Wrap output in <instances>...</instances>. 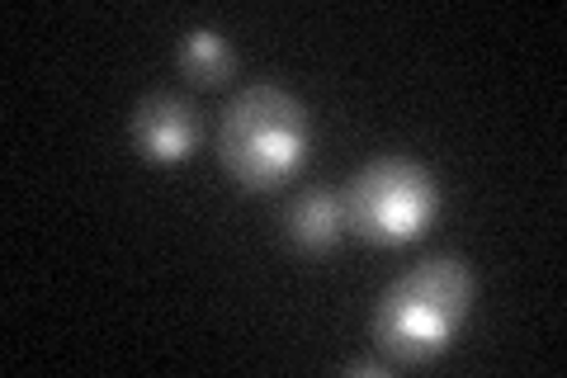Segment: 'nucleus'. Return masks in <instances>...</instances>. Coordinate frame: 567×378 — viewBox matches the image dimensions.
I'll return each instance as SVG.
<instances>
[{"instance_id": "obj_6", "label": "nucleus", "mask_w": 567, "mask_h": 378, "mask_svg": "<svg viewBox=\"0 0 567 378\" xmlns=\"http://www.w3.org/2000/svg\"><path fill=\"white\" fill-rule=\"evenodd\" d=\"M181 71L194 85H223L233 76V48L213 29H189L181 43Z\"/></svg>"}, {"instance_id": "obj_5", "label": "nucleus", "mask_w": 567, "mask_h": 378, "mask_svg": "<svg viewBox=\"0 0 567 378\" xmlns=\"http://www.w3.org/2000/svg\"><path fill=\"white\" fill-rule=\"evenodd\" d=\"M350 227L346 218V194H336L327 185L293 194L289 213H284V232L298 251H331L341 242V232Z\"/></svg>"}, {"instance_id": "obj_3", "label": "nucleus", "mask_w": 567, "mask_h": 378, "mask_svg": "<svg viewBox=\"0 0 567 378\" xmlns=\"http://www.w3.org/2000/svg\"><path fill=\"white\" fill-rule=\"evenodd\" d=\"M431 213H435V180L406 156L369 161L346 190L350 227L379 246H402L421 237Z\"/></svg>"}, {"instance_id": "obj_1", "label": "nucleus", "mask_w": 567, "mask_h": 378, "mask_svg": "<svg viewBox=\"0 0 567 378\" xmlns=\"http://www.w3.org/2000/svg\"><path fill=\"white\" fill-rule=\"evenodd\" d=\"M473 308V275L464 260L431 256L393 284L379 303L374 331L388 359L398 365H425L454 340Z\"/></svg>"}, {"instance_id": "obj_4", "label": "nucleus", "mask_w": 567, "mask_h": 378, "mask_svg": "<svg viewBox=\"0 0 567 378\" xmlns=\"http://www.w3.org/2000/svg\"><path fill=\"white\" fill-rule=\"evenodd\" d=\"M133 142L156 166H175L199 142V119L181 95H147L133 110Z\"/></svg>"}, {"instance_id": "obj_7", "label": "nucleus", "mask_w": 567, "mask_h": 378, "mask_svg": "<svg viewBox=\"0 0 567 378\" xmlns=\"http://www.w3.org/2000/svg\"><path fill=\"white\" fill-rule=\"evenodd\" d=\"M350 374H388V359H350Z\"/></svg>"}, {"instance_id": "obj_2", "label": "nucleus", "mask_w": 567, "mask_h": 378, "mask_svg": "<svg viewBox=\"0 0 567 378\" xmlns=\"http://www.w3.org/2000/svg\"><path fill=\"white\" fill-rule=\"evenodd\" d=\"M223 166L241 180L246 190L284 185L308 156V114L289 90L251 85L223 110L218 129Z\"/></svg>"}]
</instances>
